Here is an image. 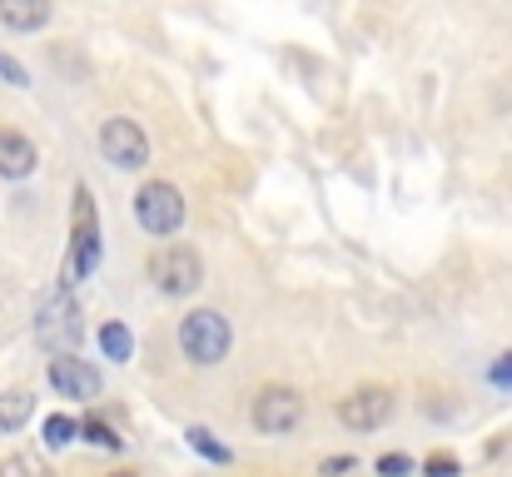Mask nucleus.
<instances>
[{"label":"nucleus","mask_w":512,"mask_h":477,"mask_svg":"<svg viewBox=\"0 0 512 477\" xmlns=\"http://www.w3.org/2000/svg\"><path fill=\"white\" fill-rule=\"evenodd\" d=\"M50 20V0H0V25L10 30H40Z\"/></svg>","instance_id":"obj_11"},{"label":"nucleus","mask_w":512,"mask_h":477,"mask_svg":"<svg viewBox=\"0 0 512 477\" xmlns=\"http://www.w3.org/2000/svg\"><path fill=\"white\" fill-rule=\"evenodd\" d=\"M30 413H35V398L30 393H5L0 398V433H15Z\"/></svg>","instance_id":"obj_14"},{"label":"nucleus","mask_w":512,"mask_h":477,"mask_svg":"<svg viewBox=\"0 0 512 477\" xmlns=\"http://www.w3.org/2000/svg\"><path fill=\"white\" fill-rule=\"evenodd\" d=\"M150 279H155V289L165 299H189L204 284V264H199V254L189 244H170V249H160L150 259Z\"/></svg>","instance_id":"obj_4"},{"label":"nucleus","mask_w":512,"mask_h":477,"mask_svg":"<svg viewBox=\"0 0 512 477\" xmlns=\"http://www.w3.org/2000/svg\"><path fill=\"white\" fill-rule=\"evenodd\" d=\"M249 418H254L259 433H294L304 423V398L294 388H259Z\"/></svg>","instance_id":"obj_8"},{"label":"nucleus","mask_w":512,"mask_h":477,"mask_svg":"<svg viewBox=\"0 0 512 477\" xmlns=\"http://www.w3.org/2000/svg\"><path fill=\"white\" fill-rule=\"evenodd\" d=\"M184 438H189V448H194L204 463H219V468H224V463H234V448H224V443H219L209 428H189Z\"/></svg>","instance_id":"obj_13"},{"label":"nucleus","mask_w":512,"mask_h":477,"mask_svg":"<svg viewBox=\"0 0 512 477\" xmlns=\"http://www.w3.org/2000/svg\"><path fill=\"white\" fill-rule=\"evenodd\" d=\"M488 383H493V388H503V393H512V353L493 358V368H488Z\"/></svg>","instance_id":"obj_21"},{"label":"nucleus","mask_w":512,"mask_h":477,"mask_svg":"<svg viewBox=\"0 0 512 477\" xmlns=\"http://www.w3.org/2000/svg\"><path fill=\"white\" fill-rule=\"evenodd\" d=\"M378 477H413V458L408 453H383L378 458Z\"/></svg>","instance_id":"obj_18"},{"label":"nucleus","mask_w":512,"mask_h":477,"mask_svg":"<svg viewBox=\"0 0 512 477\" xmlns=\"http://www.w3.org/2000/svg\"><path fill=\"white\" fill-rule=\"evenodd\" d=\"M50 388H55L60 398H100L105 378H100V368L85 363L80 353H55V358H50Z\"/></svg>","instance_id":"obj_9"},{"label":"nucleus","mask_w":512,"mask_h":477,"mask_svg":"<svg viewBox=\"0 0 512 477\" xmlns=\"http://www.w3.org/2000/svg\"><path fill=\"white\" fill-rule=\"evenodd\" d=\"M100 353L115 358V363H130V358H135V333H130L125 323H105V328H100Z\"/></svg>","instance_id":"obj_12"},{"label":"nucleus","mask_w":512,"mask_h":477,"mask_svg":"<svg viewBox=\"0 0 512 477\" xmlns=\"http://www.w3.org/2000/svg\"><path fill=\"white\" fill-rule=\"evenodd\" d=\"M229 343H234V333H229V318L219 314V309H189V314L179 318V353L194 368L224 363L229 358Z\"/></svg>","instance_id":"obj_2"},{"label":"nucleus","mask_w":512,"mask_h":477,"mask_svg":"<svg viewBox=\"0 0 512 477\" xmlns=\"http://www.w3.org/2000/svg\"><path fill=\"white\" fill-rule=\"evenodd\" d=\"M110 477H135V473H110Z\"/></svg>","instance_id":"obj_23"},{"label":"nucleus","mask_w":512,"mask_h":477,"mask_svg":"<svg viewBox=\"0 0 512 477\" xmlns=\"http://www.w3.org/2000/svg\"><path fill=\"white\" fill-rule=\"evenodd\" d=\"M80 438L95 443V448H110V453L120 448V433H115L110 423H100V418H85V423H80Z\"/></svg>","instance_id":"obj_17"},{"label":"nucleus","mask_w":512,"mask_h":477,"mask_svg":"<svg viewBox=\"0 0 512 477\" xmlns=\"http://www.w3.org/2000/svg\"><path fill=\"white\" fill-rule=\"evenodd\" d=\"M100 269V214H95V194L80 184L75 189V219H70V254L60 264V289L85 284Z\"/></svg>","instance_id":"obj_1"},{"label":"nucleus","mask_w":512,"mask_h":477,"mask_svg":"<svg viewBox=\"0 0 512 477\" xmlns=\"http://www.w3.org/2000/svg\"><path fill=\"white\" fill-rule=\"evenodd\" d=\"M463 473V463L453 458V453H433L428 463H423V477H458Z\"/></svg>","instance_id":"obj_19"},{"label":"nucleus","mask_w":512,"mask_h":477,"mask_svg":"<svg viewBox=\"0 0 512 477\" xmlns=\"http://www.w3.org/2000/svg\"><path fill=\"white\" fill-rule=\"evenodd\" d=\"M35 145L20 135V130H0V179H25V174H35Z\"/></svg>","instance_id":"obj_10"},{"label":"nucleus","mask_w":512,"mask_h":477,"mask_svg":"<svg viewBox=\"0 0 512 477\" xmlns=\"http://www.w3.org/2000/svg\"><path fill=\"white\" fill-rule=\"evenodd\" d=\"M80 438V423L75 418H65V413H50L45 418V448H70Z\"/></svg>","instance_id":"obj_15"},{"label":"nucleus","mask_w":512,"mask_h":477,"mask_svg":"<svg viewBox=\"0 0 512 477\" xmlns=\"http://www.w3.org/2000/svg\"><path fill=\"white\" fill-rule=\"evenodd\" d=\"M35 338H40L50 353H75V348H80L85 323H80V304H75L70 289L55 284L50 294H40V304H35Z\"/></svg>","instance_id":"obj_3"},{"label":"nucleus","mask_w":512,"mask_h":477,"mask_svg":"<svg viewBox=\"0 0 512 477\" xmlns=\"http://www.w3.org/2000/svg\"><path fill=\"white\" fill-rule=\"evenodd\" d=\"M348 468H353V458H329L324 463V473H348Z\"/></svg>","instance_id":"obj_22"},{"label":"nucleus","mask_w":512,"mask_h":477,"mask_svg":"<svg viewBox=\"0 0 512 477\" xmlns=\"http://www.w3.org/2000/svg\"><path fill=\"white\" fill-rule=\"evenodd\" d=\"M100 155L110 159L115 169H145V164H150V140H145V130H140L135 120L110 115V120L100 125Z\"/></svg>","instance_id":"obj_6"},{"label":"nucleus","mask_w":512,"mask_h":477,"mask_svg":"<svg viewBox=\"0 0 512 477\" xmlns=\"http://www.w3.org/2000/svg\"><path fill=\"white\" fill-rule=\"evenodd\" d=\"M0 85H10V90H25V85H30L25 65H20V60H10V55H0Z\"/></svg>","instance_id":"obj_20"},{"label":"nucleus","mask_w":512,"mask_h":477,"mask_svg":"<svg viewBox=\"0 0 512 477\" xmlns=\"http://www.w3.org/2000/svg\"><path fill=\"white\" fill-rule=\"evenodd\" d=\"M393 418V393L368 383V388H353L348 398H339V423L348 433H373Z\"/></svg>","instance_id":"obj_7"},{"label":"nucleus","mask_w":512,"mask_h":477,"mask_svg":"<svg viewBox=\"0 0 512 477\" xmlns=\"http://www.w3.org/2000/svg\"><path fill=\"white\" fill-rule=\"evenodd\" d=\"M135 219H140L145 234L170 239V234H179V224H184V194H179L174 184H165V179L145 184V189L135 194Z\"/></svg>","instance_id":"obj_5"},{"label":"nucleus","mask_w":512,"mask_h":477,"mask_svg":"<svg viewBox=\"0 0 512 477\" xmlns=\"http://www.w3.org/2000/svg\"><path fill=\"white\" fill-rule=\"evenodd\" d=\"M0 477H55L35 453H10L5 463H0Z\"/></svg>","instance_id":"obj_16"}]
</instances>
